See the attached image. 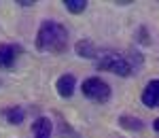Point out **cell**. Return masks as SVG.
Segmentation results:
<instances>
[{
    "instance_id": "cell-1",
    "label": "cell",
    "mask_w": 159,
    "mask_h": 138,
    "mask_svg": "<svg viewBox=\"0 0 159 138\" xmlns=\"http://www.w3.org/2000/svg\"><path fill=\"white\" fill-rule=\"evenodd\" d=\"M68 45V32L66 28L57 21H45L40 25L36 34V47L40 51H49V53H60Z\"/></svg>"
},
{
    "instance_id": "cell-2",
    "label": "cell",
    "mask_w": 159,
    "mask_h": 138,
    "mask_svg": "<svg viewBox=\"0 0 159 138\" xmlns=\"http://www.w3.org/2000/svg\"><path fill=\"white\" fill-rule=\"evenodd\" d=\"M98 68L115 72L119 76H129L134 72V66L129 62V58H125L123 53H117V51H102V53H98Z\"/></svg>"
},
{
    "instance_id": "cell-3",
    "label": "cell",
    "mask_w": 159,
    "mask_h": 138,
    "mask_svg": "<svg viewBox=\"0 0 159 138\" xmlns=\"http://www.w3.org/2000/svg\"><path fill=\"white\" fill-rule=\"evenodd\" d=\"M83 94H85V98H89L93 102H106L110 98V87L102 79L91 76V79L83 81Z\"/></svg>"
},
{
    "instance_id": "cell-4",
    "label": "cell",
    "mask_w": 159,
    "mask_h": 138,
    "mask_svg": "<svg viewBox=\"0 0 159 138\" xmlns=\"http://www.w3.org/2000/svg\"><path fill=\"white\" fill-rule=\"evenodd\" d=\"M142 104L148 106V108L159 106V79L151 81L147 87H144V91H142Z\"/></svg>"
},
{
    "instance_id": "cell-5",
    "label": "cell",
    "mask_w": 159,
    "mask_h": 138,
    "mask_svg": "<svg viewBox=\"0 0 159 138\" xmlns=\"http://www.w3.org/2000/svg\"><path fill=\"white\" fill-rule=\"evenodd\" d=\"M74 85H76L74 75H61L57 79V83H55V89H57V94L61 98H70L74 94Z\"/></svg>"
},
{
    "instance_id": "cell-6",
    "label": "cell",
    "mask_w": 159,
    "mask_h": 138,
    "mask_svg": "<svg viewBox=\"0 0 159 138\" xmlns=\"http://www.w3.org/2000/svg\"><path fill=\"white\" fill-rule=\"evenodd\" d=\"M19 51L21 49L15 45H0V68H11Z\"/></svg>"
},
{
    "instance_id": "cell-7",
    "label": "cell",
    "mask_w": 159,
    "mask_h": 138,
    "mask_svg": "<svg viewBox=\"0 0 159 138\" xmlns=\"http://www.w3.org/2000/svg\"><path fill=\"white\" fill-rule=\"evenodd\" d=\"M32 134H34V138H51L53 136V126H51V121L47 117L36 119L34 126H32Z\"/></svg>"
},
{
    "instance_id": "cell-8",
    "label": "cell",
    "mask_w": 159,
    "mask_h": 138,
    "mask_svg": "<svg viewBox=\"0 0 159 138\" xmlns=\"http://www.w3.org/2000/svg\"><path fill=\"white\" fill-rule=\"evenodd\" d=\"M4 117H7L11 123L17 126V123H21V121L25 119V111L21 108V106H13V108H7V111H4Z\"/></svg>"
},
{
    "instance_id": "cell-9",
    "label": "cell",
    "mask_w": 159,
    "mask_h": 138,
    "mask_svg": "<svg viewBox=\"0 0 159 138\" xmlns=\"http://www.w3.org/2000/svg\"><path fill=\"white\" fill-rule=\"evenodd\" d=\"M119 123H121L125 130H134V132H140V130L144 127L140 119H136V117H129V115H123L121 119H119Z\"/></svg>"
},
{
    "instance_id": "cell-10",
    "label": "cell",
    "mask_w": 159,
    "mask_h": 138,
    "mask_svg": "<svg viewBox=\"0 0 159 138\" xmlns=\"http://www.w3.org/2000/svg\"><path fill=\"white\" fill-rule=\"evenodd\" d=\"M76 51H79L81 58H98V53H96V49H93L91 40H81V43L76 45Z\"/></svg>"
},
{
    "instance_id": "cell-11",
    "label": "cell",
    "mask_w": 159,
    "mask_h": 138,
    "mask_svg": "<svg viewBox=\"0 0 159 138\" xmlns=\"http://www.w3.org/2000/svg\"><path fill=\"white\" fill-rule=\"evenodd\" d=\"M64 4H66V9H68L70 13H74V15L83 13V11H85V7H87L85 0H66Z\"/></svg>"
},
{
    "instance_id": "cell-12",
    "label": "cell",
    "mask_w": 159,
    "mask_h": 138,
    "mask_svg": "<svg viewBox=\"0 0 159 138\" xmlns=\"http://www.w3.org/2000/svg\"><path fill=\"white\" fill-rule=\"evenodd\" d=\"M64 138H79L76 134H74L70 127H64Z\"/></svg>"
},
{
    "instance_id": "cell-13",
    "label": "cell",
    "mask_w": 159,
    "mask_h": 138,
    "mask_svg": "<svg viewBox=\"0 0 159 138\" xmlns=\"http://www.w3.org/2000/svg\"><path fill=\"white\" fill-rule=\"evenodd\" d=\"M153 127H155V132H159V119H155V123H153Z\"/></svg>"
}]
</instances>
